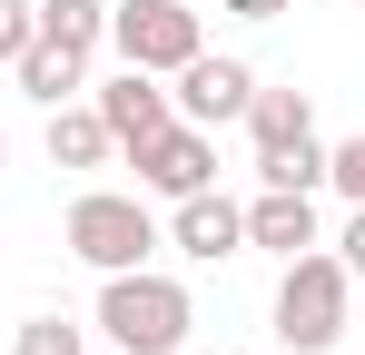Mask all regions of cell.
Wrapping results in <instances>:
<instances>
[{
    "instance_id": "6",
    "label": "cell",
    "mask_w": 365,
    "mask_h": 355,
    "mask_svg": "<svg viewBox=\"0 0 365 355\" xmlns=\"http://www.w3.org/2000/svg\"><path fill=\"white\" fill-rule=\"evenodd\" d=\"M247 99H257V69L247 59H187L178 69V89H168V109L187 118V128H227V118H247Z\"/></svg>"
},
{
    "instance_id": "17",
    "label": "cell",
    "mask_w": 365,
    "mask_h": 355,
    "mask_svg": "<svg viewBox=\"0 0 365 355\" xmlns=\"http://www.w3.org/2000/svg\"><path fill=\"white\" fill-rule=\"evenodd\" d=\"M30 30H40V0H0V59L30 50Z\"/></svg>"
},
{
    "instance_id": "3",
    "label": "cell",
    "mask_w": 365,
    "mask_h": 355,
    "mask_svg": "<svg viewBox=\"0 0 365 355\" xmlns=\"http://www.w3.org/2000/svg\"><path fill=\"white\" fill-rule=\"evenodd\" d=\"M148 247H158V217H148L138 197H119V187L69 197V257H79V267L119 277V267H148Z\"/></svg>"
},
{
    "instance_id": "2",
    "label": "cell",
    "mask_w": 365,
    "mask_h": 355,
    "mask_svg": "<svg viewBox=\"0 0 365 355\" xmlns=\"http://www.w3.org/2000/svg\"><path fill=\"white\" fill-rule=\"evenodd\" d=\"M346 257H326V247H306V257H287V277H277V346L297 355H326L336 336H346Z\"/></svg>"
},
{
    "instance_id": "8",
    "label": "cell",
    "mask_w": 365,
    "mask_h": 355,
    "mask_svg": "<svg viewBox=\"0 0 365 355\" xmlns=\"http://www.w3.org/2000/svg\"><path fill=\"white\" fill-rule=\"evenodd\" d=\"M89 109L109 118V138H119V148H148V138L178 118V109H168V89H158V69H128V59H119V79H109Z\"/></svg>"
},
{
    "instance_id": "22",
    "label": "cell",
    "mask_w": 365,
    "mask_h": 355,
    "mask_svg": "<svg viewBox=\"0 0 365 355\" xmlns=\"http://www.w3.org/2000/svg\"><path fill=\"white\" fill-rule=\"evenodd\" d=\"M109 355H119V346H109Z\"/></svg>"
},
{
    "instance_id": "1",
    "label": "cell",
    "mask_w": 365,
    "mask_h": 355,
    "mask_svg": "<svg viewBox=\"0 0 365 355\" xmlns=\"http://www.w3.org/2000/svg\"><path fill=\"white\" fill-rule=\"evenodd\" d=\"M187 326H197V306H187L178 277H158V267H119V277H99V336L119 355H178Z\"/></svg>"
},
{
    "instance_id": "4",
    "label": "cell",
    "mask_w": 365,
    "mask_h": 355,
    "mask_svg": "<svg viewBox=\"0 0 365 355\" xmlns=\"http://www.w3.org/2000/svg\"><path fill=\"white\" fill-rule=\"evenodd\" d=\"M109 50H119L128 69L178 79L207 40H197V10H187V0H109Z\"/></svg>"
},
{
    "instance_id": "18",
    "label": "cell",
    "mask_w": 365,
    "mask_h": 355,
    "mask_svg": "<svg viewBox=\"0 0 365 355\" xmlns=\"http://www.w3.org/2000/svg\"><path fill=\"white\" fill-rule=\"evenodd\" d=\"M336 257H346V277H365V207L346 217V237H336Z\"/></svg>"
},
{
    "instance_id": "13",
    "label": "cell",
    "mask_w": 365,
    "mask_h": 355,
    "mask_svg": "<svg viewBox=\"0 0 365 355\" xmlns=\"http://www.w3.org/2000/svg\"><path fill=\"white\" fill-rule=\"evenodd\" d=\"M30 40H50V50H99V40H109V0H40V30H30Z\"/></svg>"
},
{
    "instance_id": "12",
    "label": "cell",
    "mask_w": 365,
    "mask_h": 355,
    "mask_svg": "<svg viewBox=\"0 0 365 355\" xmlns=\"http://www.w3.org/2000/svg\"><path fill=\"white\" fill-rule=\"evenodd\" d=\"M109 148H119V138H109V118L99 109H50V168H109Z\"/></svg>"
},
{
    "instance_id": "16",
    "label": "cell",
    "mask_w": 365,
    "mask_h": 355,
    "mask_svg": "<svg viewBox=\"0 0 365 355\" xmlns=\"http://www.w3.org/2000/svg\"><path fill=\"white\" fill-rule=\"evenodd\" d=\"M326 178L346 187V207H365V138H346V148H326Z\"/></svg>"
},
{
    "instance_id": "7",
    "label": "cell",
    "mask_w": 365,
    "mask_h": 355,
    "mask_svg": "<svg viewBox=\"0 0 365 355\" xmlns=\"http://www.w3.org/2000/svg\"><path fill=\"white\" fill-rule=\"evenodd\" d=\"M168 247L197 257V267H217V257H237V247H247V207H237V197H217V187L168 197Z\"/></svg>"
},
{
    "instance_id": "10",
    "label": "cell",
    "mask_w": 365,
    "mask_h": 355,
    "mask_svg": "<svg viewBox=\"0 0 365 355\" xmlns=\"http://www.w3.org/2000/svg\"><path fill=\"white\" fill-rule=\"evenodd\" d=\"M247 138H257V158L316 138V99H306V89H257V99H247Z\"/></svg>"
},
{
    "instance_id": "21",
    "label": "cell",
    "mask_w": 365,
    "mask_h": 355,
    "mask_svg": "<svg viewBox=\"0 0 365 355\" xmlns=\"http://www.w3.org/2000/svg\"><path fill=\"white\" fill-rule=\"evenodd\" d=\"M346 10H365V0H346Z\"/></svg>"
},
{
    "instance_id": "14",
    "label": "cell",
    "mask_w": 365,
    "mask_h": 355,
    "mask_svg": "<svg viewBox=\"0 0 365 355\" xmlns=\"http://www.w3.org/2000/svg\"><path fill=\"white\" fill-rule=\"evenodd\" d=\"M257 178H267V187H316V178H326V148H316V138L267 148V158H257Z\"/></svg>"
},
{
    "instance_id": "5",
    "label": "cell",
    "mask_w": 365,
    "mask_h": 355,
    "mask_svg": "<svg viewBox=\"0 0 365 355\" xmlns=\"http://www.w3.org/2000/svg\"><path fill=\"white\" fill-rule=\"evenodd\" d=\"M128 168H138V187H158V197H197V187H217V148H207V128L168 118L148 148H128Z\"/></svg>"
},
{
    "instance_id": "9",
    "label": "cell",
    "mask_w": 365,
    "mask_h": 355,
    "mask_svg": "<svg viewBox=\"0 0 365 355\" xmlns=\"http://www.w3.org/2000/svg\"><path fill=\"white\" fill-rule=\"evenodd\" d=\"M247 247H267V257L326 247V237H316V187H257V197H247Z\"/></svg>"
},
{
    "instance_id": "15",
    "label": "cell",
    "mask_w": 365,
    "mask_h": 355,
    "mask_svg": "<svg viewBox=\"0 0 365 355\" xmlns=\"http://www.w3.org/2000/svg\"><path fill=\"white\" fill-rule=\"evenodd\" d=\"M10 355H89V336H79L69 316H30V326L10 336Z\"/></svg>"
},
{
    "instance_id": "20",
    "label": "cell",
    "mask_w": 365,
    "mask_h": 355,
    "mask_svg": "<svg viewBox=\"0 0 365 355\" xmlns=\"http://www.w3.org/2000/svg\"><path fill=\"white\" fill-rule=\"evenodd\" d=\"M0 168H10V138H0Z\"/></svg>"
},
{
    "instance_id": "11",
    "label": "cell",
    "mask_w": 365,
    "mask_h": 355,
    "mask_svg": "<svg viewBox=\"0 0 365 355\" xmlns=\"http://www.w3.org/2000/svg\"><path fill=\"white\" fill-rule=\"evenodd\" d=\"M10 69H20V89H30L40 109H60V99H79V89H89V59H79V50H50V40H30Z\"/></svg>"
},
{
    "instance_id": "19",
    "label": "cell",
    "mask_w": 365,
    "mask_h": 355,
    "mask_svg": "<svg viewBox=\"0 0 365 355\" xmlns=\"http://www.w3.org/2000/svg\"><path fill=\"white\" fill-rule=\"evenodd\" d=\"M217 10H237V20H277L287 0H217Z\"/></svg>"
}]
</instances>
